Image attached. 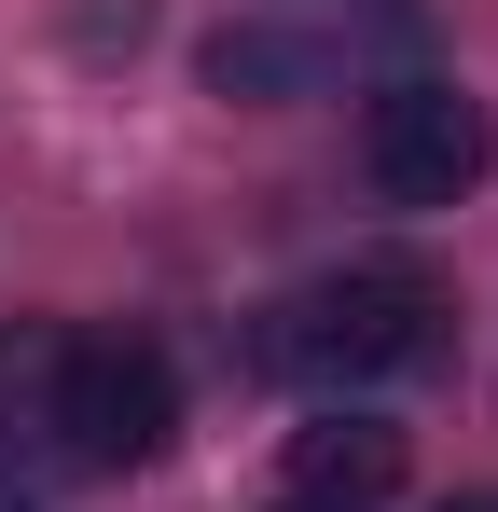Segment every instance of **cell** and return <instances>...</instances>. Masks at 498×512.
I'll list each match as a JSON object with an SVG mask.
<instances>
[{
    "mask_svg": "<svg viewBox=\"0 0 498 512\" xmlns=\"http://www.w3.org/2000/svg\"><path fill=\"white\" fill-rule=\"evenodd\" d=\"M402 360H429V277H415V263H346V277L291 291V305L263 319V374H291V388H319V402L402 374Z\"/></svg>",
    "mask_w": 498,
    "mask_h": 512,
    "instance_id": "cell-1",
    "label": "cell"
},
{
    "mask_svg": "<svg viewBox=\"0 0 498 512\" xmlns=\"http://www.w3.org/2000/svg\"><path fill=\"white\" fill-rule=\"evenodd\" d=\"M153 0H70V56H139Z\"/></svg>",
    "mask_w": 498,
    "mask_h": 512,
    "instance_id": "cell-6",
    "label": "cell"
},
{
    "mask_svg": "<svg viewBox=\"0 0 498 512\" xmlns=\"http://www.w3.org/2000/svg\"><path fill=\"white\" fill-rule=\"evenodd\" d=\"M360 167H374L388 208H457V194L498 167V111L471 84H388L360 111Z\"/></svg>",
    "mask_w": 498,
    "mask_h": 512,
    "instance_id": "cell-3",
    "label": "cell"
},
{
    "mask_svg": "<svg viewBox=\"0 0 498 512\" xmlns=\"http://www.w3.org/2000/svg\"><path fill=\"white\" fill-rule=\"evenodd\" d=\"M42 416H56V443H70L83 471H139V457H166V429H180V374L139 333H70Z\"/></svg>",
    "mask_w": 498,
    "mask_h": 512,
    "instance_id": "cell-2",
    "label": "cell"
},
{
    "mask_svg": "<svg viewBox=\"0 0 498 512\" xmlns=\"http://www.w3.org/2000/svg\"><path fill=\"white\" fill-rule=\"evenodd\" d=\"M443 512H498V485H471V499H443Z\"/></svg>",
    "mask_w": 498,
    "mask_h": 512,
    "instance_id": "cell-8",
    "label": "cell"
},
{
    "mask_svg": "<svg viewBox=\"0 0 498 512\" xmlns=\"http://www.w3.org/2000/svg\"><path fill=\"white\" fill-rule=\"evenodd\" d=\"M277 512H332V499H277Z\"/></svg>",
    "mask_w": 498,
    "mask_h": 512,
    "instance_id": "cell-9",
    "label": "cell"
},
{
    "mask_svg": "<svg viewBox=\"0 0 498 512\" xmlns=\"http://www.w3.org/2000/svg\"><path fill=\"white\" fill-rule=\"evenodd\" d=\"M0 512H56V471H28V457H0Z\"/></svg>",
    "mask_w": 498,
    "mask_h": 512,
    "instance_id": "cell-7",
    "label": "cell"
},
{
    "mask_svg": "<svg viewBox=\"0 0 498 512\" xmlns=\"http://www.w3.org/2000/svg\"><path fill=\"white\" fill-rule=\"evenodd\" d=\"M402 485V429L360 416V402H332L319 429H291V499H332V512H374Z\"/></svg>",
    "mask_w": 498,
    "mask_h": 512,
    "instance_id": "cell-4",
    "label": "cell"
},
{
    "mask_svg": "<svg viewBox=\"0 0 498 512\" xmlns=\"http://www.w3.org/2000/svg\"><path fill=\"white\" fill-rule=\"evenodd\" d=\"M194 70H208V97H319L332 42H305V28H222Z\"/></svg>",
    "mask_w": 498,
    "mask_h": 512,
    "instance_id": "cell-5",
    "label": "cell"
}]
</instances>
